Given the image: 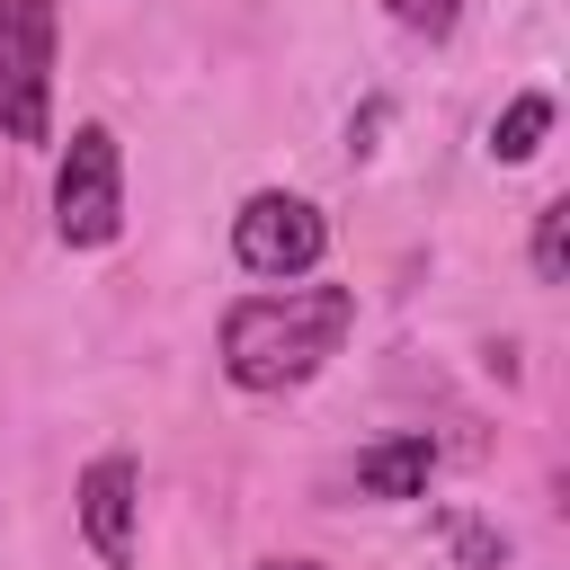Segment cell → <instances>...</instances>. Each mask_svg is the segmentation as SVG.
I'll use <instances>...</instances> for the list:
<instances>
[{
    "label": "cell",
    "mask_w": 570,
    "mask_h": 570,
    "mask_svg": "<svg viewBox=\"0 0 570 570\" xmlns=\"http://www.w3.org/2000/svg\"><path fill=\"white\" fill-rule=\"evenodd\" d=\"M71 517H80V543L107 561V570H134V534H142V463L125 445L89 454L80 481H71Z\"/></svg>",
    "instance_id": "obj_5"
},
{
    "label": "cell",
    "mask_w": 570,
    "mask_h": 570,
    "mask_svg": "<svg viewBox=\"0 0 570 570\" xmlns=\"http://www.w3.org/2000/svg\"><path fill=\"white\" fill-rule=\"evenodd\" d=\"M454 552H463L472 570H499V561H508V534H490V525H472V517H454Z\"/></svg>",
    "instance_id": "obj_10"
},
{
    "label": "cell",
    "mask_w": 570,
    "mask_h": 570,
    "mask_svg": "<svg viewBox=\"0 0 570 570\" xmlns=\"http://www.w3.org/2000/svg\"><path fill=\"white\" fill-rule=\"evenodd\" d=\"M258 570H321V561H303V552H276V561H258Z\"/></svg>",
    "instance_id": "obj_12"
},
{
    "label": "cell",
    "mask_w": 570,
    "mask_h": 570,
    "mask_svg": "<svg viewBox=\"0 0 570 570\" xmlns=\"http://www.w3.org/2000/svg\"><path fill=\"white\" fill-rule=\"evenodd\" d=\"M53 53H62V9L0 0V142L18 151L53 142Z\"/></svg>",
    "instance_id": "obj_2"
},
{
    "label": "cell",
    "mask_w": 570,
    "mask_h": 570,
    "mask_svg": "<svg viewBox=\"0 0 570 570\" xmlns=\"http://www.w3.org/2000/svg\"><path fill=\"white\" fill-rule=\"evenodd\" d=\"M543 134H552V89H517V98L490 116V160H499V169H517V160H534V151H543Z\"/></svg>",
    "instance_id": "obj_7"
},
{
    "label": "cell",
    "mask_w": 570,
    "mask_h": 570,
    "mask_svg": "<svg viewBox=\"0 0 570 570\" xmlns=\"http://www.w3.org/2000/svg\"><path fill=\"white\" fill-rule=\"evenodd\" d=\"M356 330V285H258L223 312L214 330V356H223V383L249 392V401H276V392H303Z\"/></svg>",
    "instance_id": "obj_1"
},
{
    "label": "cell",
    "mask_w": 570,
    "mask_h": 570,
    "mask_svg": "<svg viewBox=\"0 0 570 570\" xmlns=\"http://www.w3.org/2000/svg\"><path fill=\"white\" fill-rule=\"evenodd\" d=\"M383 116H392V107H383V98H365V116H347V151H374V134H383Z\"/></svg>",
    "instance_id": "obj_11"
},
{
    "label": "cell",
    "mask_w": 570,
    "mask_h": 570,
    "mask_svg": "<svg viewBox=\"0 0 570 570\" xmlns=\"http://www.w3.org/2000/svg\"><path fill=\"white\" fill-rule=\"evenodd\" d=\"M125 232V142L80 116L62 134V160H53V240L62 249H116Z\"/></svg>",
    "instance_id": "obj_3"
},
{
    "label": "cell",
    "mask_w": 570,
    "mask_h": 570,
    "mask_svg": "<svg viewBox=\"0 0 570 570\" xmlns=\"http://www.w3.org/2000/svg\"><path fill=\"white\" fill-rule=\"evenodd\" d=\"M525 258H534V285H561V276H570V205H561V196L534 205V240H525Z\"/></svg>",
    "instance_id": "obj_8"
},
{
    "label": "cell",
    "mask_w": 570,
    "mask_h": 570,
    "mask_svg": "<svg viewBox=\"0 0 570 570\" xmlns=\"http://www.w3.org/2000/svg\"><path fill=\"white\" fill-rule=\"evenodd\" d=\"M383 18L410 27V36H428V45H445L463 27V0H383Z\"/></svg>",
    "instance_id": "obj_9"
},
{
    "label": "cell",
    "mask_w": 570,
    "mask_h": 570,
    "mask_svg": "<svg viewBox=\"0 0 570 570\" xmlns=\"http://www.w3.org/2000/svg\"><path fill=\"white\" fill-rule=\"evenodd\" d=\"M232 258L258 285H303L330 258V214L312 196H294V187H249L240 214H232Z\"/></svg>",
    "instance_id": "obj_4"
},
{
    "label": "cell",
    "mask_w": 570,
    "mask_h": 570,
    "mask_svg": "<svg viewBox=\"0 0 570 570\" xmlns=\"http://www.w3.org/2000/svg\"><path fill=\"white\" fill-rule=\"evenodd\" d=\"M436 463H445V445H436L428 428H392V436L356 445V463H347V490H356L365 508H401V499H428Z\"/></svg>",
    "instance_id": "obj_6"
}]
</instances>
